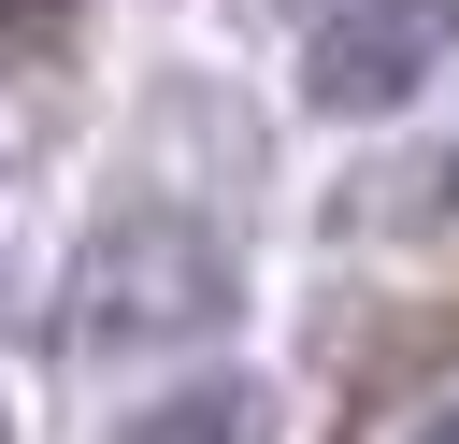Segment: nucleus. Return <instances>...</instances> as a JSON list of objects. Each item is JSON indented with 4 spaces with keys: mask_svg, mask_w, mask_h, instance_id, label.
I'll return each instance as SVG.
<instances>
[{
    "mask_svg": "<svg viewBox=\"0 0 459 444\" xmlns=\"http://www.w3.org/2000/svg\"><path fill=\"white\" fill-rule=\"evenodd\" d=\"M57 315H72L86 358H172V344H215V329L244 315V258H230V229L143 201V215H100V229H86Z\"/></svg>",
    "mask_w": 459,
    "mask_h": 444,
    "instance_id": "nucleus-1",
    "label": "nucleus"
},
{
    "mask_svg": "<svg viewBox=\"0 0 459 444\" xmlns=\"http://www.w3.org/2000/svg\"><path fill=\"white\" fill-rule=\"evenodd\" d=\"M0 444H14V415H0Z\"/></svg>",
    "mask_w": 459,
    "mask_h": 444,
    "instance_id": "nucleus-6",
    "label": "nucleus"
},
{
    "mask_svg": "<svg viewBox=\"0 0 459 444\" xmlns=\"http://www.w3.org/2000/svg\"><path fill=\"white\" fill-rule=\"evenodd\" d=\"M115 444H273V387H258V372H201V387L143 401Z\"/></svg>",
    "mask_w": 459,
    "mask_h": 444,
    "instance_id": "nucleus-3",
    "label": "nucleus"
},
{
    "mask_svg": "<svg viewBox=\"0 0 459 444\" xmlns=\"http://www.w3.org/2000/svg\"><path fill=\"white\" fill-rule=\"evenodd\" d=\"M373 444H459V387H445V401H416V415H387Z\"/></svg>",
    "mask_w": 459,
    "mask_h": 444,
    "instance_id": "nucleus-5",
    "label": "nucleus"
},
{
    "mask_svg": "<svg viewBox=\"0 0 459 444\" xmlns=\"http://www.w3.org/2000/svg\"><path fill=\"white\" fill-rule=\"evenodd\" d=\"M373 215H387V229H416V243H445V229H459V143H430V158H402Z\"/></svg>",
    "mask_w": 459,
    "mask_h": 444,
    "instance_id": "nucleus-4",
    "label": "nucleus"
},
{
    "mask_svg": "<svg viewBox=\"0 0 459 444\" xmlns=\"http://www.w3.org/2000/svg\"><path fill=\"white\" fill-rule=\"evenodd\" d=\"M459 57V0H330L301 29V100L316 115H416Z\"/></svg>",
    "mask_w": 459,
    "mask_h": 444,
    "instance_id": "nucleus-2",
    "label": "nucleus"
}]
</instances>
